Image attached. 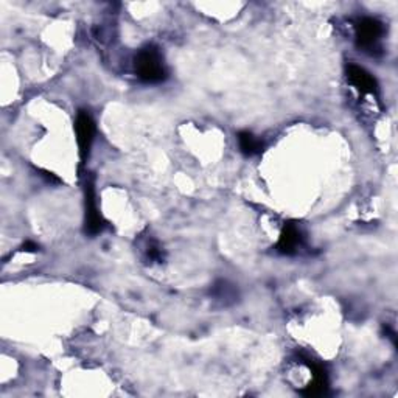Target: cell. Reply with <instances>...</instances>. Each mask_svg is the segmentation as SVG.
<instances>
[{
    "mask_svg": "<svg viewBox=\"0 0 398 398\" xmlns=\"http://www.w3.org/2000/svg\"><path fill=\"white\" fill-rule=\"evenodd\" d=\"M347 78L361 93H375L378 91V83L372 74H369L366 69L357 66V64H350L347 67Z\"/></svg>",
    "mask_w": 398,
    "mask_h": 398,
    "instance_id": "5",
    "label": "cell"
},
{
    "mask_svg": "<svg viewBox=\"0 0 398 398\" xmlns=\"http://www.w3.org/2000/svg\"><path fill=\"white\" fill-rule=\"evenodd\" d=\"M357 46L363 50H373L378 47L383 36V24L375 18H361L354 22Z\"/></svg>",
    "mask_w": 398,
    "mask_h": 398,
    "instance_id": "3",
    "label": "cell"
},
{
    "mask_svg": "<svg viewBox=\"0 0 398 398\" xmlns=\"http://www.w3.org/2000/svg\"><path fill=\"white\" fill-rule=\"evenodd\" d=\"M300 243H302L300 230L296 227L294 224H286L284 230H281L277 249H279V252H281V254L291 256V254H294L296 251H298Z\"/></svg>",
    "mask_w": 398,
    "mask_h": 398,
    "instance_id": "7",
    "label": "cell"
},
{
    "mask_svg": "<svg viewBox=\"0 0 398 398\" xmlns=\"http://www.w3.org/2000/svg\"><path fill=\"white\" fill-rule=\"evenodd\" d=\"M134 67L142 81L150 84L162 83L168 75L161 52L153 46L145 47L137 53Z\"/></svg>",
    "mask_w": 398,
    "mask_h": 398,
    "instance_id": "1",
    "label": "cell"
},
{
    "mask_svg": "<svg viewBox=\"0 0 398 398\" xmlns=\"http://www.w3.org/2000/svg\"><path fill=\"white\" fill-rule=\"evenodd\" d=\"M311 372H313V381L310 383L308 387L303 390V395L307 397H319L327 392L329 387V375L327 371L319 364L308 363Z\"/></svg>",
    "mask_w": 398,
    "mask_h": 398,
    "instance_id": "6",
    "label": "cell"
},
{
    "mask_svg": "<svg viewBox=\"0 0 398 398\" xmlns=\"http://www.w3.org/2000/svg\"><path fill=\"white\" fill-rule=\"evenodd\" d=\"M75 131H77V142L79 148V156L81 161H86L89 156V151L93 142V135H95V121L91 117V114L86 111H79L77 121H75Z\"/></svg>",
    "mask_w": 398,
    "mask_h": 398,
    "instance_id": "4",
    "label": "cell"
},
{
    "mask_svg": "<svg viewBox=\"0 0 398 398\" xmlns=\"http://www.w3.org/2000/svg\"><path fill=\"white\" fill-rule=\"evenodd\" d=\"M84 206H86V218H84V227L86 234L97 235L105 229L106 223L101 216L98 206H97V197H95V185H93V178H86L84 185Z\"/></svg>",
    "mask_w": 398,
    "mask_h": 398,
    "instance_id": "2",
    "label": "cell"
},
{
    "mask_svg": "<svg viewBox=\"0 0 398 398\" xmlns=\"http://www.w3.org/2000/svg\"><path fill=\"white\" fill-rule=\"evenodd\" d=\"M22 249L27 251V252H34L36 249H38V246H36V244L32 243V241H27V243L22 246Z\"/></svg>",
    "mask_w": 398,
    "mask_h": 398,
    "instance_id": "9",
    "label": "cell"
},
{
    "mask_svg": "<svg viewBox=\"0 0 398 398\" xmlns=\"http://www.w3.org/2000/svg\"><path fill=\"white\" fill-rule=\"evenodd\" d=\"M238 145L241 153L246 156H256L263 151V142L249 131L238 133Z\"/></svg>",
    "mask_w": 398,
    "mask_h": 398,
    "instance_id": "8",
    "label": "cell"
}]
</instances>
